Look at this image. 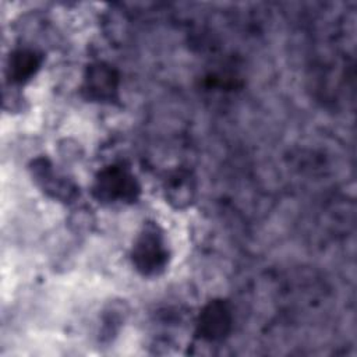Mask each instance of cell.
<instances>
[{
    "instance_id": "cell-2",
    "label": "cell",
    "mask_w": 357,
    "mask_h": 357,
    "mask_svg": "<svg viewBox=\"0 0 357 357\" xmlns=\"http://www.w3.org/2000/svg\"><path fill=\"white\" fill-rule=\"evenodd\" d=\"M141 187L128 167L109 165L98 172L92 184V195L102 204H131L138 199Z\"/></svg>"
},
{
    "instance_id": "cell-6",
    "label": "cell",
    "mask_w": 357,
    "mask_h": 357,
    "mask_svg": "<svg viewBox=\"0 0 357 357\" xmlns=\"http://www.w3.org/2000/svg\"><path fill=\"white\" fill-rule=\"evenodd\" d=\"M163 194L173 208H188L197 195V180L192 172L185 167L172 170L163 180Z\"/></svg>"
},
{
    "instance_id": "cell-3",
    "label": "cell",
    "mask_w": 357,
    "mask_h": 357,
    "mask_svg": "<svg viewBox=\"0 0 357 357\" xmlns=\"http://www.w3.org/2000/svg\"><path fill=\"white\" fill-rule=\"evenodd\" d=\"M120 77L117 70L105 61H93L86 66L82 81L81 93L89 102L113 103L119 100Z\"/></svg>"
},
{
    "instance_id": "cell-4",
    "label": "cell",
    "mask_w": 357,
    "mask_h": 357,
    "mask_svg": "<svg viewBox=\"0 0 357 357\" xmlns=\"http://www.w3.org/2000/svg\"><path fill=\"white\" fill-rule=\"evenodd\" d=\"M233 328V312L230 304L223 298L208 301L195 321V333L205 342L225 340Z\"/></svg>"
},
{
    "instance_id": "cell-1",
    "label": "cell",
    "mask_w": 357,
    "mask_h": 357,
    "mask_svg": "<svg viewBox=\"0 0 357 357\" xmlns=\"http://www.w3.org/2000/svg\"><path fill=\"white\" fill-rule=\"evenodd\" d=\"M134 268L146 278L160 275L169 264V248L162 229L155 222H146L131 248Z\"/></svg>"
},
{
    "instance_id": "cell-5",
    "label": "cell",
    "mask_w": 357,
    "mask_h": 357,
    "mask_svg": "<svg viewBox=\"0 0 357 357\" xmlns=\"http://www.w3.org/2000/svg\"><path fill=\"white\" fill-rule=\"evenodd\" d=\"M29 169L33 181L50 198L61 202H71L78 197V187L66 176L57 173L49 159L36 158L32 160Z\"/></svg>"
},
{
    "instance_id": "cell-7",
    "label": "cell",
    "mask_w": 357,
    "mask_h": 357,
    "mask_svg": "<svg viewBox=\"0 0 357 357\" xmlns=\"http://www.w3.org/2000/svg\"><path fill=\"white\" fill-rule=\"evenodd\" d=\"M43 57L33 49H15L7 63V74L11 82L25 84L32 79L42 66Z\"/></svg>"
}]
</instances>
